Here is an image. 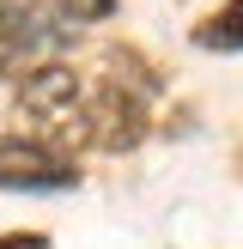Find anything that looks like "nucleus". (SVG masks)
I'll use <instances>...</instances> for the list:
<instances>
[{"mask_svg": "<svg viewBox=\"0 0 243 249\" xmlns=\"http://www.w3.org/2000/svg\"><path fill=\"white\" fill-rule=\"evenodd\" d=\"M43 43H49V31H43L36 0H0V73H12L24 55H36Z\"/></svg>", "mask_w": 243, "mask_h": 249, "instance_id": "nucleus-3", "label": "nucleus"}, {"mask_svg": "<svg viewBox=\"0 0 243 249\" xmlns=\"http://www.w3.org/2000/svg\"><path fill=\"white\" fill-rule=\"evenodd\" d=\"M61 6H67L73 24H97V18H109V12H116V0H61Z\"/></svg>", "mask_w": 243, "mask_h": 249, "instance_id": "nucleus-5", "label": "nucleus"}, {"mask_svg": "<svg viewBox=\"0 0 243 249\" xmlns=\"http://www.w3.org/2000/svg\"><path fill=\"white\" fill-rule=\"evenodd\" d=\"M73 104H79V79H73V67H36L31 79H24L18 91V109L36 122H67Z\"/></svg>", "mask_w": 243, "mask_h": 249, "instance_id": "nucleus-2", "label": "nucleus"}, {"mask_svg": "<svg viewBox=\"0 0 243 249\" xmlns=\"http://www.w3.org/2000/svg\"><path fill=\"white\" fill-rule=\"evenodd\" d=\"M79 170L67 158H55L43 140H0V189H24V195H49V189H73Z\"/></svg>", "mask_w": 243, "mask_h": 249, "instance_id": "nucleus-1", "label": "nucleus"}, {"mask_svg": "<svg viewBox=\"0 0 243 249\" xmlns=\"http://www.w3.org/2000/svg\"><path fill=\"white\" fill-rule=\"evenodd\" d=\"M0 249H49V237H0Z\"/></svg>", "mask_w": 243, "mask_h": 249, "instance_id": "nucleus-6", "label": "nucleus"}, {"mask_svg": "<svg viewBox=\"0 0 243 249\" xmlns=\"http://www.w3.org/2000/svg\"><path fill=\"white\" fill-rule=\"evenodd\" d=\"M194 43L201 49H243V0H231L219 18H207L201 31H194Z\"/></svg>", "mask_w": 243, "mask_h": 249, "instance_id": "nucleus-4", "label": "nucleus"}]
</instances>
